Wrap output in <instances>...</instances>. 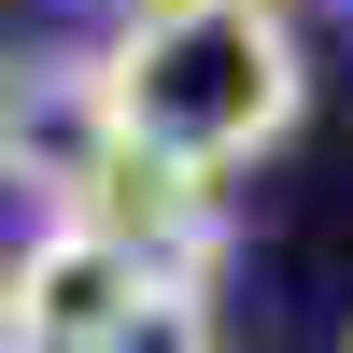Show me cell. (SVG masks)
<instances>
[{
  "label": "cell",
  "instance_id": "6da1fadb",
  "mask_svg": "<svg viewBox=\"0 0 353 353\" xmlns=\"http://www.w3.org/2000/svg\"><path fill=\"white\" fill-rule=\"evenodd\" d=\"M99 113L128 156H170L198 184L254 170L269 141H297L311 57L283 28V0H184V14H128L99 43Z\"/></svg>",
  "mask_w": 353,
  "mask_h": 353
},
{
  "label": "cell",
  "instance_id": "8992f818",
  "mask_svg": "<svg viewBox=\"0 0 353 353\" xmlns=\"http://www.w3.org/2000/svg\"><path fill=\"white\" fill-rule=\"evenodd\" d=\"M0 353H43V339H28V325H14V297H0Z\"/></svg>",
  "mask_w": 353,
  "mask_h": 353
},
{
  "label": "cell",
  "instance_id": "7a4b0ae2",
  "mask_svg": "<svg viewBox=\"0 0 353 353\" xmlns=\"http://www.w3.org/2000/svg\"><path fill=\"white\" fill-rule=\"evenodd\" d=\"M71 212L99 226V241H128L141 283H212L226 269V184H198V170H170V156H128V141H113Z\"/></svg>",
  "mask_w": 353,
  "mask_h": 353
},
{
  "label": "cell",
  "instance_id": "277c9868",
  "mask_svg": "<svg viewBox=\"0 0 353 353\" xmlns=\"http://www.w3.org/2000/svg\"><path fill=\"white\" fill-rule=\"evenodd\" d=\"M0 297H14V325L43 339V353H85L113 311L141 297V269H128V241H99L85 212H28L14 269H0Z\"/></svg>",
  "mask_w": 353,
  "mask_h": 353
},
{
  "label": "cell",
  "instance_id": "52a82bcc",
  "mask_svg": "<svg viewBox=\"0 0 353 353\" xmlns=\"http://www.w3.org/2000/svg\"><path fill=\"white\" fill-rule=\"evenodd\" d=\"M141 14H184V0H141Z\"/></svg>",
  "mask_w": 353,
  "mask_h": 353
},
{
  "label": "cell",
  "instance_id": "5b68a950",
  "mask_svg": "<svg viewBox=\"0 0 353 353\" xmlns=\"http://www.w3.org/2000/svg\"><path fill=\"white\" fill-rule=\"evenodd\" d=\"M85 353H226V311H212V283H141Z\"/></svg>",
  "mask_w": 353,
  "mask_h": 353
},
{
  "label": "cell",
  "instance_id": "3957f363",
  "mask_svg": "<svg viewBox=\"0 0 353 353\" xmlns=\"http://www.w3.org/2000/svg\"><path fill=\"white\" fill-rule=\"evenodd\" d=\"M99 156H113L99 57H28V71H0V184H14V198L71 212V198L99 184Z\"/></svg>",
  "mask_w": 353,
  "mask_h": 353
}]
</instances>
